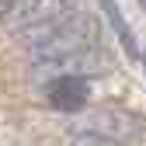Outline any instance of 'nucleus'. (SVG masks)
Returning <instances> with one entry per match:
<instances>
[{
    "label": "nucleus",
    "mask_w": 146,
    "mask_h": 146,
    "mask_svg": "<svg viewBox=\"0 0 146 146\" xmlns=\"http://www.w3.org/2000/svg\"><path fill=\"white\" fill-rule=\"evenodd\" d=\"M28 63L38 80H49L56 73H94L98 66H104L98 17L70 11L56 28L28 45Z\"/></svg>",
    "instance_id": "nucleus-1"
},
{
    "label": "nucleus",
    "mask_w": 146,
    "mask_h": 146,
    "mask_svg": "<svg viewBox=\"0 0 146 146\" xmlns=\"http://www.w3.org/2000/svg\"><path fill=\"white\" fill-rule=\"evenodd\" d=\"M70 11H77V0H21L7 14V31L17 42L31 45L35 38H42L49 28H56Z\"/></svg>",
    "instance_id": "nucleus-2"
},
{
    "label": "nucleus",
    "mask_w": 146,
    "mask_h": 146,
    "mask_svg": "<svg viewBox=\"0 0 146 146\" xmlns=\"http://www.w3.org/2000/svg\"><path fill=\"white\" fill-rule=\"evenodd\" d=\"M45 101L56 111L77 115L90 104V80L87 73H56L45 80Z\"/></svg>",
    "instance_id": "nucleus-3"
},
{
    "label": "nucleus",
    "mask_w": 146,
    "mask_h": 146,
    "mask_svg": "<svg viewBox=\"0 0 146 146\" xmlns=\"http://www.w3.org/2000/svg\"><path fill=\"white\" fill-rule=\"evenodd\" d=\"M84 129H98V132H108L115 139L132 143V139L143 136V118L132 115V111H125V108H118V104H108V108H101V111L87 115Z\"/></svg>",
    "instance_id": "nucleus-4"
},
{
    "label": "nucleus",
    "mask_w": 146,
    "mask_h": 146,
    "mask_svg": "<svg viewBox=\"0 0 146 146\" xmlns=\"http://www.w3.org/2000/svg\"><path fill=\"white\" fill-rule=\"evenodd\" d=\"M101 4V14H104V21L111 25V31L118 35V42H122V49H125V56L129 59H139V42H136V31H132V25L125 21V14L118 11V4L115 0H98Z\"/></svg>",
    "instance_id": "nucleus-5"
},
{
    "label": "nucleus",
    "mask_w": 146,
    "mask_h": 146,
    "mask_svg": "<svg viewBox=\"0 0 146 146\" xmlns=\"http://www.w3.org/2000/svg\"><path fill=\"white\" fill-rule=\"evenodd\" d=\"M70 146H129V143L108 136V132H98V129H77L70 136Z\"/></svg>",
    "instance_id": "nucleus-6"
},
{
    "label": "nucleus",
    "mask_w": 146,
    "mask_h": 146,
    "mask_svg": "<svg viewBox=\"0 0 146 146\" xmlns=\"http://www.w3.org/2000/svg\"><path fill=\"white\" fill-rule=\"evenodd\" d=\"M17 4H21V0H0V17H7V14L17 7Z\"/></svg>",
    "instance_id": "nucleus-7"
},
{
    "label": "nucleus",
    "mask_w": 146,
    "mask_h": 146,
    "mask_svg": "<svg viewBox=\"0 0 146 146\" xmlns=\"http://www.w3.org/2000/svg\"><path fill=\"white\" fill-rule=\"evenodd\" d=\"M143 7H146V0H143Z\"/></svg>",
    "instance_id": "nucleus-8"
}]
</instances>
